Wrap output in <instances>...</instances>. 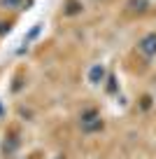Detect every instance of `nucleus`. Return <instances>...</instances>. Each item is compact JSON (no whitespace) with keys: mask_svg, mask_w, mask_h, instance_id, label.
<instances>
[{"mask_svg":"<svg viewBox=\"0 0 156 159\" xmlns=\"http://www.w3.org/2000/svg\"><path fill=\"white\" fill-rule=\"evenodd\" d=\"M98 77H102V68H100V66H96V68H93V73H91V82H98Z\"/></svg>","mask_w":156,"mask_h":159,"instance_id":"obj_2","label":"nucleus"},{"mask_svg":"<svg viewBox=\"0 0 156 159\" xmlns=\"http://www.w3.org/2000/svg\"><path fill=\"white\" fill-rule=\"evenodd\" d=\"M2 2H5V5H19L21 0H2Z\"/></svg>","mask_w":156,"mask_h":159,"instance_id":"obj_3","label":"nucleus"},{"mask_svg":"<svg viewBox=\"0 0 156 159\" xmlns=\"http://www.w3.org/2000/svg\"><path fill=\"white\" fill-rule=\"evenodd\" d=\"M142 47H145L147 54H154V52H156V35H149V38L142 42Z\"/></svg>","mask_w":156,"mask_h":159,"instance_id":"obj_1","label":"nucleus"}]
</instances>
